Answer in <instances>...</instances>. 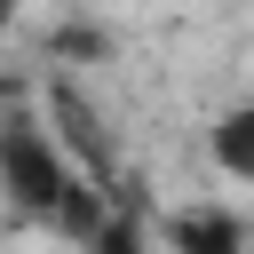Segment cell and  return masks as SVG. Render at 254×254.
<instances>
[{"instance_id": "6da1fadb", "label": "cell", "mask_w": 254, "mask_h": 254, "mask_svg": "<svg viewBox=\"0 0 254 254\" xmlns=\"http://www.w3.org/2000/svg\"><path fill=\"white\" fill-rule=\"evenodd\" d=\"M0 198H8L24 222H40V230H56V238H71V246H87V238L103 230V214H111V198L87 190V183L64 167V151L48 143V127H40L32 111H8V119H0Z\"/></svg>"}, {"instance_id": "8992f818", "label": "cell", "mask_w": 254, "mask_h": 254, "mask_svg": "<svg viewBox=\"0 0 254 254\" xmlns=\"http://www.w3.org/2000/svg\"><path fill=\"white\" fill-rule=\"evenodd\" d=\"M0 40H8V0H0Z\"/></svg>"}, {"instance_id": "5b68a950", "label": "cell", "mask_w": 254, "mask_h": 254, "mask_svg": "<svg viewBox=\"0 0 254 254\" xmlns=\"http://www.w3.org/2000/svg\"><path fill=\"white\" fill-rule=\"evenodd\" d=\"M87 254H151L143 214H135V206H111V214H103V230L87 238Z\"/></svg>"}, {"instance_id": "3957f363", "label": "cell", "mask_w": 254, "mask_h": 254, "mask_svg": "<svg viewBox=\"0 0 254 254\" xmlns=\"http://www.w3.org/2000/svg\"><path fill=\"white\" fill-rule=\"evenodd\" d=\"M167 246L175 254H246V214L238 206H183V214H167Z\"/></svg>"}, {"instance_id": "7a4b0ae2", "label": "cell", "mask_w": 254, "mask_h": 254, "mask_svg": "<svg viewBox=\"0 0 254 254\" xmlns=\"http://www.w3.org/2000/svg\"><path fill=\"white\" fill-rule=\"evenodd\" d=\"M48 143L64 151V167L87 183V190H103L111 206H119V151H111V127H103V111L79 95V79H48Z\"/></svg>"}, {"instance_id": "277c9868", "label": "cell", "mask_w": 254, "mask_h": 254, "mask_svg": "<svg viewBox=\"0 0 254 254\" xmlns=\"http://www.w3.org/2000/svg\"><path fill=\"white\" fill-rule=\"evenodd\" d=\"M214 167H222L230 183H254V95L214 119Z\"/></svg>"}]
</instances>
